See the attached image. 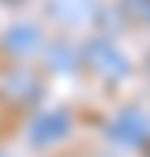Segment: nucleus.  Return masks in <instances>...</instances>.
Segmentation results:
<instances>
[{
    "mask_svg": "<svg viewBox=\"0 0 150 157\" xmlns=\"http://www.w3.org/2000/svg\"><path fill=\"white\" fill-rule=\"evenodd\" d=\"M147 63H150V52H147Z\"/></svg>",
    "mask_w": 150,
    "mask_h": 157,
    "instance_id": "nucleus-7",
    "label": "nucleus"
},
{
    "mask_svg": "<svg viewBox=\"0 0 150 157\" xmlns=\"http://www.w3.org/2000/svg\"><path fill=\"white\" fill-rule=\"evenodd\" d=\"M140 14H143V21H147V28H150V0L143 4V11H140Z\"/></svg>",
    "mask_w": 150,
    "mask_h": 157,
    "instance_id": "nucleus-5",
    "label": "nucleus"
},
{
    "mask_svg": "<svg viewBox=\"0 0 150 157\" xmlns=\"http://www.w3.org/2000/svg\"><path fill=\"white\" fill-rule=\"evenodd\" d=\"M147 157H150V154H147Z\"/></svg>",
    "mask_w": 150,
    "mask_h": 157,
    "instance_id": "nucleus-8",
    "label": "nucleus"
},
{
    "mask_svg": "<svg viewBox=\"0 0 150 157\" xmlns=\"http://www.w3.org/2000/svg\"><path fill=\"white\" fill-rule=\"evenodd\" d=\"M70 133H73V115L67 108H49V112H42L32 126H28V143H32L35 150H52V147H60Z\"/></svg>",
    "mask_w": 150,
    "mask_h": 157,
    "instance_id": "nucleus-2",
    "label": "nucleus"
},
{
    "mask_svg": "<svg viewBox=\"0 0 150 157\" xmlns=\"http://www.w3.org/2000/svg\"><path fill=\"white\" fill-rule=\"evenodd\" d=\"M84 63L94 67V73H101L105 80H122L129 73V59L122 56V49H119L112 39L87 42V45H84Z\"/></svg>",
    "mask_w": 150,
    "mask_h": 157,
    "instance_id": "nucleus-3",
    "label": "nucleus"
},
{
    "mask_svg": "<svg viewBox=\"0 0 150 157\" xmlns=\"http://www.w3.org/2000/svg\"><path fill=\"white\" fill-rule=\"evenodd\" d=\"M0 157H7V154H4V150H0Z\"/></svg>",
    "mask_w": 150,
    "mask_h": 157,
    "instance_id": "nucleus-6",
    "label": "nucleus"
},
{
    "mask_svg": "<svg viewBox=\"0 0 150 157\" xmlns=\"http://www.w3.org/2000/svg\"><path fill=\"white\" fill-rule=\"evenodd\" d=\"M42 49H45V32L35 21H17V25H11V28L0 35V52H4L14 67L35 59Z\"/></svg>",
    "mask_w": 150,
    "mask_h": 157,
    "instance_id": "nucleus-1",
    "label": "nucleus"
},
{
    "mask_svg": "<svg viewBox=\"0 0 150 157\" xmlns=\"http://www.w3.org/2000/svg\"><path fill=\"white\" fill-rule=\"evenodd\" d=\"M112 136H115L119 143H126V147H143L150 140V115L143 112V108H122L115 119H112Z\"/></svg>",
    "mask_w": 150,
    "mask_h": 157,
    "instance_id": "nucleus-4",
    "label": "nucleus"
}]
</instances>
